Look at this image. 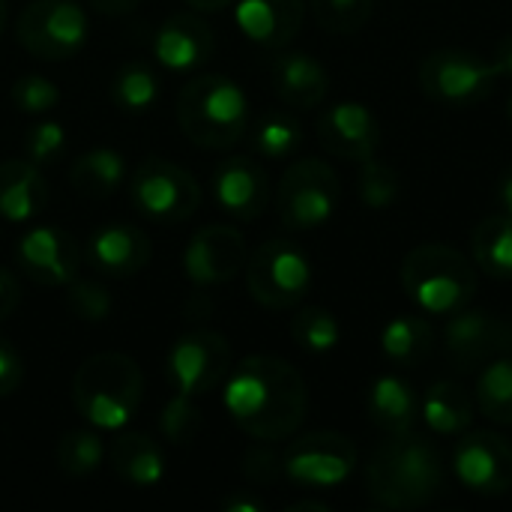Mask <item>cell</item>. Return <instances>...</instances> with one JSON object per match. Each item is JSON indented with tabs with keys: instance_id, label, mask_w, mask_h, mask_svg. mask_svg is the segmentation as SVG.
<instances>
[{
	"instance_id": "1",
	"label": "cell",
	"mask_w": 512,
	"mask_h": 512,
	"mask_svg": "<svg viewBox=\"0 0 512 512\" xmlns=\"http://www.w3.org/2000/svg\"><path fill=\"white\" fill-rule=\"evenodd\" d=\"M309 408L303 375L282 357L252 354L228 372L225 411L255 441L291 438Z\"/></svg>"
},
{
	"instance_id": "2",
	"label": "cell",
	"mask_w": 512,
	"mask_h": 512,
	"mask_svg": "<svg viewBox=\"0 0 512 512\" xmlns=\"http://www.w3.org/2000/svg\"><path fill=\"white\" fill-rule=\"evenodd\" d=\"M447 489L438 447L411 432L390 435L366 465V492L384 510H417Z\"/></svg>"
},
{
	"instance_id": "3",
	"label": "cell",
	"mask_w": 512,
	"mask_h": 512,
	"mask_svg": "<svg viewBox=\"0 0 512 512\" xmlns=\"http://www.w3.org/2000/svg\"><path fill=\"white\" fill-rule=\"evenodd\" d=\"M144 402V375L138 363L120 351L87 357L72 378V405L96 429H123Z\"/></svg>"
},
{
	"instance_id": "4",
	"label": "cell",
	"mask_w": 512,
	"mask_h": 512,
	"mask_svg": "<svg viewBox=\"0 0 512 512\" xmlns=\"http://www.w3.org/2000/svg\"><path fill=\"white\" fill-rule=\"evenodd\" d=\"M177 123L192 144L228 150L249 129V99L228 75H195L177 96Z\"/></svg>"
},
{
	"instance_id": "5",
	"label": "cell",
	"mask_w": 512,
	"mask_h": 512,
	"mask_svg": "<svg viewBox=\"0 0 512 512\" xmlns=\"http://www.w3.org/2000/svg\"><path fill=\"white\" fill-rule=\"evenodd\" d=\"M402 288L426 315H453L477 297V270L459 249L423 243L402 261Z\"/></svg>"
},
{
	"instance_id": "6",
	"label": "cell",
	"mask_w": 512,
	"mask_h": 512,
	"mask_svg": "<svg viewBox=\"0 0 512 512\" xmlns=\"http://www.w3.org/2000/svg\"><path fill=\"white\" fill-rule=\"evenodd\" d=\"M339 198L342 186L336 171L318 156H303L282 174L276 189V210L285 228L315 231L333 219Z\"/></svg>"
},
{
	"instance_id": "7",
	"label": "cell",
	"mask_w": 512,
	"mask_h": 512,
	"mask_svg": "<svg viewBox=\"0 0 512 512\" xmlns=\"http://www.w3.org/2000/svg\"><path fill=\"white\" fill-rule=\"evenodd\" d=\"M246 285L267 309H294L312 288V261L291 240H267L246 261Z\"/></svg>"
},
{
	"instance_id": "8",
	"label": "cell",
	"mask_w": 512,
	"mask_h": 512,
	"mask_svg": "<svg viewBox=\"0 0 512 512\" xmlns=\"http://www.w3.org/2000/svg\"><path fill=\"white\" fill-rule=\"evenodd\" d=\"M129 198L144 219L177 225L201 207V186L177 162L147 156L129 180Z\"/></svg>"
},
{
	"instance_id": "9",
	"label": "cell",
	"mask_w": 512,
	"mask_h": 512,
	"mask_svg": "<svg viewBox=\"0 0 512 512\" xmlns=\"http://www.w3.org/2000/svg\"><path fill=\"white\" fill-rule=\"evenodd\" d=\"M498 78L492 60L465 48H438L420 63L423 93L444 108L480 105L495 90Z\"/></svg>"
},
{
	"instance_id": "10",
	"label": "cell",
	"mask_w": 512,
	"mask_h": 512,
	"mask_svg": "<svg viewBox=\"0 0 512 512\" xmlns=\"http://www.w3.org/2000/svg\"><path fill=\"white\" fill-rule=\"evenodd\" d=\"M87 12L75 0H33L21 9L18 45L39 60H69L87 42Z\"/></svg>"
},
{
	"instance_id": "11",
	"label": "cell",
	"mask_w": 512,
	"mask_h": 512,
	"mask_svg": "<svg viewBox=\"0 0 512 512\" xmlns=\"http://www.w3.org/2000/svg\"><path fill=\"white\" fill-rule=\"evenodd\" d=\"M357 468V447L342 432H309L282 453V474L303 489H336Z\"/></svg>"
},
{
	"instance_id": "12",
	"label": "cell",
	"mask_w": 512,
	"mask_h": 512,
	"mask_svg": "<svg viewBox=\"0 0 512 512\" xmlns=\"http://www.w3.org/2000/svg\"><path fill=\"white\" fill-rule=\"evenodd\" d=\"M231 372V345L216 330L183 333L165 357V375L171 387L183 396L213 393Z\"/></svg>"
},
{
	"instance_id": "13",
	"label": "cell",
	"mask_w": 512,
	"mask_h": 512,
	"mask_svg": "<svg viewBox=\"0 0 512 512\" xmlns=\"http://www.w3.org/2000/svg\"><path fill=\"white\" fill-rule=\"evenodd\" d=\"M459 483L480 498H501L512 489V444L498 432H462L453 450Z\"/></svg>"
},
{
	"instance_id": "14",
	"label": "cell",
	"mask_w": 512,
	"mask_h": 512,
	"mask_svg": "<svg viewBox=\"0 0 512 512\" xmlns=\"http://www.w3.org/2000/svg\"><path fill=\"white\" fill-rule=\"evenodd\" d=\"M512 348V324L486 309H459L450 315L444 327V351L447 360L459 372L483 369L489 360L507 354Z\"/></svg>"
},
{
	"instance_id": "15",
	"label": "cell",
	"mask_w": 512,
	"mask_h": 512,
	"mask_svg": "<svg viewBox=\"0 0 512 512\" xmlns=\"http://www.w3.org/2000/svg\"><path fill=\"white\" fill-rule=\"evenodd\" d=\"M246 261H249L246 237L231 225L198 228L183 252L186 279L201 288L231 282L234 276H240L246 270Z\"/></svg>"
},
{
	"instance_id": "16",
	"label": "cell",
	"mask_w": 512,
	"mask_h": 512,
	"mask_svg": "<svg viewBox=\"0 0 512 512\" xmlns=\"http://www.w3.org/2000/svg\"><path fill=\"white\" fill-rule=\"evenodd\" d=\"M18 264L30 282L42 288H63L78 276L81 246L57 225H36L18 240Z\"/></svg>"
},
{
	"instance_id": "17",
	"label": "cell",
	"mask_w": 512,
	"mask_h": 512,
	"mask_svg": "<svg viewBox=\"0 0 512 512\" xmlns=\"http://www.w3.org/2000/svg\"><path fill=\"white\" fill-rule=\"evenodd\" d=\"M318 141L339 159L363 162L375 156L381 144V126L363 102H336L318 117Z\"/></svg>"
},
{
	"instance_id": "18",
	"label": "cell",
	"mask_w": 512,
	"mask_h": 512,
	"mask_svg": "<svg viewBox=\"0 0 512 512\" xmlns=\"http://www.w3.org/2000/svg\"><path fill=\"white\" fill-rule=\"evenodd\" d=\"M150 237L129 222H108L96 228L84 246L87 264L108 279H129L150 264Z\"/></svg>"
},
{
	"instance_id": "19",
	"label": "cell",
	"mask_w": 512,
	"mask_h": 512,
	"mask_svg": "<svg viewBox=\"0 0 512 512\" xmlns=\"http://www.w3.org/2000/svg\"><path fill=\"white\" fill-rule=\"evenodd\" d=\"M213 198L228 216L252 222L270 204L267 171L249 156H228L213 171Z\"/></svg>"
},
{
	"instance_id": "20",
	"label": "cell",
	"mask_w": 512,
	"mask_h": 512,
	"mask_svg": "<svg viewBox=\"0 0 512 512\" xmlns=\"http://www.w3.org/2000/svg\"><path fill=\"white\" fill-rule=\"evenodd\" d=\"M216 51L213 27L195 12L168 15L153 36V57L171 72L201 69Z\"/></svg>"
},
{
	"instance_id": "21",
	"label": "cell",
	"mask_w": 512,
	"mask_h": 512,
	"mask_svg": "<svg viewBox=\"0 0 512 512\" xmlns=\"http://www.w3.org/2000/svg\"><path fill=\"white\" fill-rule=\"evenodd\" d=\"M237 27L261 48H285L303 27L306 0H237Z\"/></svg>"
},
{
	"instance_id": "22",
	"label": "cell",
	"mask_w": 512,
	"mask_h": 512,
	"mask_svg": "<svg viewBox=\"0 0 512 512\" xmlns=\"http://www.w3.org/2000/svg\"><path fill=\"white\" fill-rule=\"evenodd\" d=\"M48 180L39 165L24 159L0 162V219L6 222H30L48 207Z\"/></svg>"
},
{
	"instance_id": "23",
	"label": "cell",
	"mask_w": 512,
	"mask_h": 512,
	"mask_svg": "<svg viewBox=\"0 0 512 512\" xmlns=\"http://www.w3.org/2000/svg\"><path fill=\"white\" fill-rule=\"evenodd\" d=\"M273 87L279 99L291 108H315L330 93V75L327 69L306 51H285L273 60Z\"/></svg>"
},
{
	"instance_id": "24",
	"label": "cell",
	"mask_w": 512,
	"mask_h": 512,
	"mask_svg": "<svg viewBox=\"0 0 512 512\" xmlns=\"http://www.w3.org/2000/svg\"><path fill=\"white\" fill-rule=\"evenodd\" d=\"M366 411L381 432L402 435L411 432L420 420V393L402 375L387 372L372 381L366 396Z\"/></svg>"
},
{
	"instance_id": "25",
	"label": "cell",
	"mask_w": 512,
	"mask_h": 512,
	"mask_svg": "<svg viewBox=\"0 0 512 512\" xmlns=\"http://www.w3.org/2000/svg\"><path fill=\"white\" fill-rule=\"evenodd\" d=\"M420 420L432 435L459 438L474 423V396L459 381H435L420 396Z\"/></svg>"
},
{
	"instance_id": "26",
	"label": "cell",
	"mask_w": 512,
	"mask_h": 512,
	"mask_svg": "<svg viewBox=\"0 0 512 512\" xmlns=\"http://www.w3.org/2000/svg\"><path fill=\"white\" fill-rule=\"evenodd\" d=\"M108 462L117 477H123L126 483H132L138 489H150V486L162 483V477H165L162 447L141 432H120L108 444Z\"/></svg>"
},
{
	"instance_id": "27",
	"label": "cell",
	"mask_w": 512,
	"mask_h": 512,
	"mask_svg": "<svg viewBox=\"0 0 512 512\" xmlns=\"http://www.w3.org/2000/svg\"><path fill=\"white\" fill-rule=\"evenodd\" d=\"M123 177H126V162L111 147L84 150L72 162V171H69V183L84 201H102V198L114 195V189L123 183Z\"/></svg>"
},
{
	"instance_id": "28",
	"label": "cell",
	"mask_w": 512,
	"mask_h": 512,
	"mask_svg": "<svg viewBox=\"0 0 512 512\" xmlns=\"http://www.w3.org/2000/svg\"><path fill=\"white\" fill-rule=\"evenodd\" d=\"M381 351L396 366H420L435 351V330L423 315H399L381 330Z\"/></svg>"
},
{
	"instance_id": "29",
	"label": "cell",
	"mask_w": 512,
	"mask_h": 512,
	"mask_svg": "<svg viewBox=\"0 0 512 512\" xmlns=\"http://www.w3.org/2000/svg\"><path fill=\"white\" fill-rule=\"evenodd\" d=\"M474 261L483 273L492 279L512 282V216L510 213H492L486 216L471 237Z\"/></svg>"
},
{
	"instance_id": "30",
	"label": "cell",
	"mask_w": 512,
	"mask_h": 512,
	"mask_svg": "<svg viewBox=\"0 0 512 512\" xmlns=\"http://www.w3.org/2000/svg\"><path fill=\"white\" fill-rule=\"evenodd\" d=\"M474 402L492 423L512 426V357L501 354L483 366L474 387Z\"/></svg>"
},
{
	"instance_id": "31",
	"label": "cell",
	"mask_w": 512,
	"mask_h": 512,
	"mask_svg": "<svg viewBox=\"0 0 512 512\" xmlns=\"http://www.w3.org/2000/svg\"><path fill=\"white\" fill-rule=\"evenodd\" d=\"M111 99L129 111V114H144L156 105L159 99V78L144 60H129L117 69L114 84H111Z\"/></svg>"
},
{
	"instance_id": "32",
	"label": "cell",
	"mask_w": 512,
	"mask_h": 512,
	"mask_svg": "<svg viewBox=\"0 0 512 512\" xmlns=\"http://www.w3.org/2000/svg\"><path fill=\"white\" fill-rule=\"evenodd\" d=\"M252 147L267 159H288L303 147V126L288 111H267L252 126Z\"/></svg>"
},
{
	"instance_id": "33",
	"label": "cell",
	"mask_w": 512,
	"mask_h": 512,
	"mask_svg": "<svg viewBox=\"0 0 512 512\" xmlns=\"http://www.w3.org/2000/svg\"><path fill=\"white\" fill-rule=\"evenodd\" d=\"M291 336L309 354H330L342 342V327L324 306H303L291 321Z\"/></svg>"
},
{
	"instance_id": "34",
	"label": "cell",
	"mask_w": 512,
	"mask_h": 512,
	"mask_svg": "<svg viewBox=\"0 0 512 512\" xmlns=\"http://www.w3.org/2000/svg\"><path fill=\"white\" fill-rule=\"evenodd\" d=\"M102 459H105V447L96 432L72 429L63 432L57 441V468L72 480L90 477L102 465Z\"/></svg>"
},
{
	"instance_id": "35",
	"label": "cell",
	"mask_w": 512,
	"mask_h": 512,
	"mask_svg": "<svg viewBox=\"0 0 512 512\" xmlns=\"http://www.w3.org/2000/svg\"><path fill=\"white\" fill-rule=\"evenodd\" d=\"M357 192H360V201L369 207V210H387L399 201L402 195V177L393 165L369 156L360 162V171H357Z\"/></svg>"
},
{
	"instance_id": "36",
	"label": "cell",
	"mask_w": 512,
	"mask_h": 512,
	"mask_svg": "<svg viewBox=\"0 0 512 512\" xmlns=\"http://www.w3.org/2000/svg\"><path fill=\"white\" fill-rule=\"evenodd\" d=\"M201 408L195 405L192 396H171L159 414V432L168 444L174 447H183V444H192L201 432Z\"/></svg>"
},
{
	"instance_id": "37",
	"label": "cell",
	"mask_w": 512,
	"mask_h": 512,
	"mask_svg": "<svg viewBox=\"0 0 512 512\" xmlns=\"http://www.w3.org/2000/svg\"><path fill=\"white\" fill-rule=\"evenodd\" d=\"M375 0H312L315 21L330 33H357L372 18Z\"/></svg>"
},
{
	"instance_id": "38",
	"label": "cell",
	"mask_w": 512,
	"mask_h": 512,
	"mask_svg": "<svg viewBox=\"0 0 512 512\" xmlns=\"http://www.w3.org/2000/svg\"><path fill=\"white\" fill-rule=\"evenodd\" d=\"M66 306L72 309V315H78L87 324H102L111 315V294L102 282L96 279H81L75 276L66 285Z\"/></svg>"
},
{
	"instance_id": "39",
	"label": "cell",
	"mask_w": 512,
	"mask_h": 512,
	"mask_svg": "<svg viewBox=\"0 0 512 512\" xmlns=\"http://www.w3.org/2000/svg\"><path fill=\"white\" fill-rule=\"evenodd\" d=\"M57 102H60V90L54 87V81L42 75H21L12 84V105L24 114H45L57 108Z\"/></svg>"
},
{
	"instance_id": "40",
	"label": "cell",
	"mask_w": 512,
	"mask_h": 512,
	"mask_svg": "<svg viewBox=\"0 0 512 512\" xmlns=\"http://www.w3.org/2000/svg\"><path fill=\"white\" fill-rule=\"evenodd\" d=\"M66 147V132L60 123L54 120H45V123H36L27 129L24 135V156L36 165H45V162H54Z\"/></svg>"
},
{
	"instance_id": "41",
	"label": "cell",
	"mask_w": 512,
	"mask_h": 512,
	"mask_svg": "<svg viewBox=\"0 0 512 512\" xmlns=\"http://www.w3.org/2000/svg\"><path fill=\"white\" fill-rule=\"evenodd\" d=\"M243 477L252 483V486H270V483H276L279 477H285L282 474V456H276L270 447H264V444H258V447H252L246 456H243Z\"/></svg>"
},
{
	"instance_id": "42",
	"label": "cell",
	"mask_w": 512,
	"mask_h": 512,
	"mask_svg": "<svg viewBox=\"0 0 512 512\" xmlns=\"http://www.w3.org/2000/svg\"><path fill=\"white\" fill-rule=\"evenodd\" d=\"M24 381V360L9 339L0 336V399L12 396Z\"/></svg>"
},
{
	"instance_id": "43",
	"label": "cell",
	"mask_w": 512,
	"mask_h": 512,
	"mask_svg": "<svg viewBox=\"0 0 512 512\" xmlns=\"http://www.w3.org/2000/svg\"><path fill=\"white\" fill-rule=\"evenodd\" d=\"M21 303V285L9 270H0V321H6Z\"/></svg>"
},
{
	"instance_id": "44",
	"label": "cell",
	"mask_w": 512,
	"mask_h": 512,
	"mask_svg": "<svg viewBox=\"0 0 512 512\" xmlns=\"http://www.w3.org/2000/svg\"><path fill=\"white\" fill-rule=\"evenodd\" d=\"M492 66L498 69V75H501V78H512V33L510 36H504V39L495 45Z\"/></svg>"
},
{
	"instance_id": "45",
	"label": "cell",
	"mask_w": 512,
	"mask_h": 512,
	"mask_svg": "<svg viewBox=\"0 0 512 512\" xmlns=\"http://www.w3.org/2000/svg\"><path fill=\"white\" fill-rule=\"evenodd\" d=\"M144 0H90V6L99 15H129L141 6Z\"/></svg>"
},
{
	"instance_id": "46",
	"label": "cell",
	"mask_w": 512,
	"mask_h": 512,
	"mask_svg": "<svg viewBox=\"0 0 512 512\" xmlns=\"http://www.w3.org/2000/svg\"><path fill=\"white\" fill-rule=\"evenodd\" d=\"M495 198H498V207L501 213H510L512 216V165L498 177V186H495Z\"/></svg>"
},
{
	"instance_id": "47",
	"label": "cell",
	"mask_w": 512,
	"mask_h": 512,
	"mask_svg": "<svg viewBox=\"0 0 512 512\" xmlns=\"http://www.w3.org/2000/svg\"><path fill=\"white\" fill-rule=\"evenodd\" d=\"M225 512H264V501L258 498H249V495H234L222 504Z\"/></svg>"
},
{
	"instance_id": "48",
	"label": "cell",
	"mask_w": 512,
	"mask_h": 512,
	"mask_svg": "<svg viewBox=\"0 0 512 512\" xmlns=\"http://www.w3.org/2000/svg\"><path fill=\"white\" fill-rule=\"evenodd\" d=\"M183 3L198 9V12H219V9H228L234 0H183Z\"/></svg>"
},
{
	"instance_id": "49",
	"label": "cell",
	"mask_w": 512,
	"mask_h": 512,
	"mask_svg": "<svg viewBox=\"0 0 512 512\" xmlns=\"http://www.w3.org/2000/svg\"><path fill=\"white\" fill-rule=\"evenodd\" d=\"M288 512H330V507L324 501H297V504H288Z\"/></svg>"
},
{
	"instance_id": "50",
	"label": "cell",
	"mask_w": 512,
	"mask_h": 512,
	"mask_svg": "<svg viewBox=\"0 0 512 512\" xmlns=\"http://www.w3.org/2000/svg\"><path fill=\"white\" fill-rule=\"evenodd\" d=\"M6 27V0H0V33Z\"/></svg>"
},
{
	"instance_id": "51",
	"label": "cell",
	"mask_w": 512,
	"mask_h": 512,
	"mask_svg": "<svg viewBox=\"0 0 512 512\" xmlns=\"http://www.w3.org/2000/svg\"><path fill=\"white\" fill-rule=\"evenodd\" d=\"M507 117H510V123H512V93H510V102H507Z\"/></svg>"
}]
</instances>
